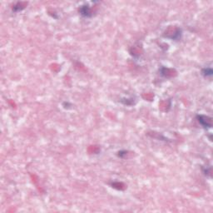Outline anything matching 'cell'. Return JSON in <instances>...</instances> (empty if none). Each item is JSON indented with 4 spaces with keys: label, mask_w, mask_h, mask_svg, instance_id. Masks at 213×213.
<instances>
[{
    "label": "cell",
    "mask_w": 213,
    "mask_h": 213,
    "mask_svg": "<svg viewBox=\"0 0 213 213\" xmlns=\"http://www.w3.org/2000/svg\"><path fill=\"white\" fill-rule=\"evenodd\" d=\"M197 119L201 124L202 125L204 128H210L212 127V119L208 117H206L203 115L197 116Z\"/></svg>",
    "instance_id": "6da1fadb"
},
{
    "label": "cell",
    "mask_w": 213,
    "mask_h": 213,
    "mask_svg": "<svg viewBox=\"0 0 213 213\" xmlns=\"http://www.w3.org/2000/svg\"><path fill=\"white\" fill-rule=\"evenodd\" d=\"M79 12L81 15L84 16V17H90L91 16V9L88 5H84L82 6L79 9Z\"/></svg>",
    "instance_id": "7a4b0ae2"
},
{
    "label": "cell",
    "mask_w": 213,
    "mask_h": 213,
    "mask_svg": "<svg viewBox=\"0 0 213 213\" xmlns=\"http://www.w3.org/2000/svg\"><path fill=\"white\" fill-rule=\"evenodd\" d=\"M202 73H203V75L206 76V77H210V76H212V70L211 67L205 68L204 70L202 71Z\"/></svg>",
    "instance_id": "3957f363"
}]
</instances>
